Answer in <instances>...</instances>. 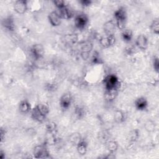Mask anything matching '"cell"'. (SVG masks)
Listing matches in <instances>:
<instances>
[{"label": "cell", "instance_id": "cell-22", "mask_svg": "<svg viewBox=\"0 0 159 159\" xmlns=\"http://www.w3.org/2000/svg\"><path fill=\"white\" fill-rule=\"evenodd\" d=\"M122 38L123 39L124 41L126 42H129L131 40L132 38V31L129 29H124V30H122Z\"/></svg>", "mask_w": 159, "mask_h": 159}, {"label": "cell", "instance_id": "cell-19", "mask_svg": "<svg viewBox=\"0 0 159 159\" xmlns=\"http://www.w3.org/2000/svg\"><path fill=\"white\" fill-rule=\"evenodd\" d=\"M88 148V145L87 143L84 140H82L77 145H76V149L77 152L79 154L81 155H84L86 153Z\"/></svg>", "mask_w": 159, "mask_h": 159}, {"label": "cell", "instance_id": "cell-7", "mask_svg": "<svg viewBox=\"0 0 159 159\" xmlns=\"http://www.w3.org/2000/svg\"><path fill=\"white\" fill-rule=\"evenodd\" d=\"M115 41H116V38L114 37V35H106V36L102 37L99 39V43L103 48H108L112 46V45L114 44Z\"/></svg>", "mask_w": 159, "mask_h": 159}, {"label": "cell", "instance_id": "cell-13", "mask_svg": "<svg viewBox=\"0 0 159 159\" xmlns=\"http://www.w3.org/2000/svg\"><path fill=\"white\" fill-rule=\"evenodd\" d=\"M31 117L34 120H35V121L39 122H43L46 117L45 116H43L40 112V111H39V109H38L37 106H35L31 110Z\"/></svg>", "mask_w": 159, "mask_h": 159}, {"label": "cell", "instance_id": "cell-11", "mask_svg": "<svg viewBox=\"0 0 159 159\" xmlns=\"http://www.w3.org/2000/svg\"><path fill=\"white\" fill-rule=\"evenodd\" d=\"M135 44L139 49L144 50L148 47V39L145 35L140 34L137 37Z\"/></svg>", "mask_w": 159, "mask_h": 159}, {"label": "cell", "instance_id": "cell-36", "mask_svg": "<svg viewBox=\"0 0 159 159\" xmlns=\"http://www.w3.org/2000/svg\"><path fill=\"white\" fill-rule=\"evenodd\" d=\"M4 135H5V130H4L2 128H1V142H2Z\"/></svg>", "mask_w": 159, "mask_h": 159}, {"label": "cell", "instance_id": "cell-35", "mask_svg": "<svg viewBox=\"0 0 159 159\" xmlns=\"http://www.w3.org/2000/svg\"><path fill=\"white\" fill-rule=\"evenodd\" d=\"M80 3L81 4V5L84 7H87L88 6H89L91 3V1H88V0H83L80 1Z\"/></svg>", "mask_w": 159, "mask_h": 159}, {"label": "cell", "instance_id": "cell-18", "mask_svg": "<svg viewBox=\"0 0 159 159\" xmlns=\"http://www.w3.org/2000/svg\"><path fill=\"white\" fill-rule=\"evenodd\" d=\"M82 137L81 134L79 132H74L72 133L69 137V141L70 142L73 144V145H77L81 140Z\"/></svg>", "mask_w": 159, "mask_h": 159}, {"label": "cell", "instance_id": "cell-17", "mask_svg": "<svg viewBox=\"0 0 159 159\" xmlns=\"http://www.w3.org/2000/svg\"><path fill=\"white\" fill-rule=\"evenodd\" d=\"M106 148L109 153H114L118 148V143L114 140H109L106 143Z\"/></svg>", "mask_w": 159, "mask_h": 159}, {"label": "cell", "instance_id": "cell-27", "mask_svg": "<svg viewBox=\"0 0 159 159\" xmlns=\"http://www.w3.org/2000/svg\"><path fill=\"white\" fill-rule=\"evenodd\" d=\"M150 30L155 34H158L159 32V22L158 19L154 20L150 26Z\"/></svg>", "mask_w": 159, "mask_h": 159}, {"label": "cell", "instance_id": "cell-25", "mask_svg": "<svg viewBox=\"0 0 159 159\" xmlns=\"http://www.w3.org/2000/svg\"><path fill=\"white\" fill-rule=\"evenodd\" d=\"M117 89H112V90H106L105 98L107 100L114 99L117 94Z\"/></svg>", "mask_w": 159, "mask_h": 159}, {"label": "cell", "instance_id": "cell-28", "mask_svg": "<svg viewBox=\"0 0 159 159\" xmlns=\"http://www.w3.org/2000/svg\"><path fill=\"white\" fill-rule=\"evenodd\" d=\"M45 127L48 132L54 133L57 129V124L54 122H48L47 123Z\"/></svg>", "mask_w": 159, "mask_h": 159}, {"label": "cell", "instance_id": "cell-14", "mask_svg": "<svg viewBox=\"0 0 159 159\" xmlns=\"http://www.w3.org/2000/svg\"><path fill=\"white\" fill-rule=\"evenodd\" d=\"M135 106L139 111H143L146 109L148 106V102L144 97H140L137 98L135 101Z\"/></svg>", "mask_w": 159, "mask_h": 159}, {"label": "cell", "instance_id": "cell-23", "mask_svg": "<svg viewBox=\"0 0 159 159\" xmlns=\"http://www.w3.org/2000/svg\"><path fill=\"white\" fill-rule=\"evenodd\" d=\"M38 107V109H39V111H40V112L45 116V117L47 116V114L49 113L50 111V108L48 105L47 103L45 102H40L37 105H36Z\"/></svg>", "mask_w": 159, "mask_h": 159}, {"label": "cell", "instance_id": "cell-21", "mask_svg": "<svg viewBox=\"0 0 159 159\" xmlns=\"http://www.w3.org/2000/svg\"><path fill=\"white\" fill-rule=\"evenodd\" d=\"M2 25L9 30H13L14 29V24L13 19L8 17L2 20Z\"/></svg>", "mask_w": 159, "mask_h": 159}, {"label": "cell", "instance_id": "cell-5", "mask_svg": "<svg viewBox=\"0 0 159 159\" xmlns=\"http://www.w3.org/2000/svg\"><path fill=\"white\" fill-rule=\"evenodd\" d=\"M30 52L34 59H38L43 57L44 48L41 44H35L31 47Z\"/></svg>", "mask_w": 159, "mask_h": 159}, {"label": "cell", "instance_id": "cell-15", "mask_svg": "<svg viewBox=\"0 0 159 159\" xmlns=\"http://www.w3.org/2000/svg\"><path fill=\"white\" fill-rule=\"evenodd\" d=\"M63 40L68 45H74L78 40V36L75 34H65L63 37Z\"/></svg>", "mask_w": 159, "mask_h": 159}, {"label": "cell", "instance_id": "cell-16", "mask_svg": "<svg viewBox=\"0 0 159 159\" xmlns=\"http://www.w3.org/2000/svg\"><path fill=\"white\" fill-rule=\"evenodd\" d=\"M19 109L20 112L23 114L28 113L31 110L30 104L27 100H22L19 103Z\"/></svg>", "mask_w": 159, "mask_h": 159}, {"label": "cell", "instance_id": "cell-31", "mask_svg": "<svg viewBox=\"0 0 159 159\" xmlns=\"http://www.w3.org/2000/svg\"><path fill=\"white\" fill-rule=\"evenodd\" d=\"M53 4L55 5V6L58 8V9H60L65 6H66L65 5V2L64 1H61V0H58V1H53Z\"/></svg>", "mask_w": 159, "mask_h": 159}, {"label": "cell", "instance_id": "cell-6", "mask_svg": "<svg viewBox=\"0 0 159 159\" xmlns=\"http://www.w3.org/2000/svg\"><path fill=\"white\" fill-rule=\"evenodd\" d=\"M14 9L19 14H24L27 10V1L23 0L16 1L14 4Z\"/></svg>", "mask_w": 159, "mask_h": 159}, {"label": "cell", "instance_id": "cell-34", "mask_svg": "<svg viewBox=\"0 0 159 159\" xmlns=\"http://www.w3.org/2000/svg\"><path fill=\"white\" fill-rule=\"evenodd\" d=\"M83 114V109L81 108L80 107H76V110H75V114L78 117H80Z\"/></svg>", "mask_w": 159, "mask_h": 159}, {"label": "cell", "instance_id": "cell-8", "mask_svg": "<svg viewBox=\"0 0 159 159\" xmlns=\"http://www.w3.org/2000/svg\"><path fill=\"white\" fill-rule=\"evenodd\" d=\"M48 19L50 24L53 27L60 25L61 22V19L56 11L51 12L48 16Z\"/></svg>", "mask_w": 159, "mask_h": 159}, {"label": "cell", "instance_id": "cell-2", "mask_svg": "<svg viewBox=\"0 0 159 159\" xmlns=\"http://www.w3.org/2000/svg\"><path fill=\"white\" fill-rule=\"evenodd\" d=\"M104 83L106 90L117 89L119 88V81L118 78L114 75H109L107 76L104 80Z\"/></svg>", "mask_w": 159, "mask_h": 159}, {"label": "cell", "instance_id": "cell-30", "mask_svg": "<svg viewBox=\"0 0 159 159\" xmlns=\"http://www.w3.org/2000/svg\"><path fill=\"white\" fill-rule=\"evenodd\" d=\"M139 137V132L137 129H135L132 131L129 134V139L131 142H135L136 141Z\"/></svg>", "mask_w": 159, "mask_h": 159}, {"label": "cell", "instance_id": "cell-20", "mask_svg": "<svg viewBox=\"0 0 159 159\" xmlns=\"http://www.w3.org/2000/svg\"><path fill=\"white\" fill-rule=\"evenodd\" d=\"M114 119L116 122L120 124L124 121L125 119V115L124 112L121 110H116L114 114Z\"/></svg>", "mask_w": 159, "mask_h": 159}, {"label": "cell", "instance_id": "cell-33", "mask_svg": "<svg viewBox=\"0 0 159 159\" xmlns=\"http://www.w3.org/2000/svg\"><path fill=\"white\" fill-rule=\"evenodd\" d=\"M89 55H90V53H88V52H81V53H80L81 57V58H82L83 60H88V58H89Z\"/></svg>", "mask_w": 159, "mask_h": 159}, {"label": "cell", "instance_id": "cell-12", "mask_svg": "<svg viewBox=\"0 0 159 159\" xmlns=\"http://www.w3.org/2000/svg\"><path fill=\"white\" fill-rule=\"evenodd\" d=\"M57 12L61 19H69L73 16L72 10L66 6L58 9V12Z\"/></svg>", "mask_w": 159, "mask_h": 159}, {"label": "cell", "instance_id": "cell-3", "mask_svg": "<svg viewBox=\"0 0 159 159\" xmlns=\"http://www.w3.org/2000/svg\"><path fill=\"white\" fill-rule=\"evenodd\" d=\"M33 155L36 158H45L50 157L47 148L44 145H40L35 147L33 151Z\"/></svg>", "mask_w": 159, "mask_h": 159}, {"label": "cell", "instance_id": "cell-4", "mask_svg": "<svg viewBox=\"0 0 159 159\" xmlns=\"http://www.w3.org/2000/svg\"><path fill=\"white\" fill-rule=\"evenodd\" d=\"M88 19L84 14H80L76 16L75 19V27L78 29H83L87 25Z\"/></svg>", "mask_w": 159, "mask_h": 159}, {"label": "cell", "instance_id": "cell-9", "mask_svg": "<svg viewBox=\"0 0 159 159\" xmlns=\"http://www.w3.org/2000/svg\"><path fill=\"white\" fill-rule=\"evenodd\" d=\"M72 102V97L70 93L63 94L60 99V104L65 109H68Z\"/></svg>", "mask_w": 159, "mask_h": 159}, {"label": "cell", "instance_id": "cell-32", "mask_svg": "<svg viewBox=\"0 0 159 159\" xmlns=\"http://www.w3.org/2000/svg\"><path fill=\"white\" fill-rule=\"evenodd\" d=\"M153 68L155 69V70L157 72H158V68H159V61H158V58L157 57H156L153 59Z\"/></svg>", "mask_w": 159, "mask_h": 159}, {"label": "cell", "instance_id": "cell-26", "mask_svg": "<svg viewBox=\"0 0 159 159\" xmlns=\"http://www.w3.org/2000/svg\"><path fill=\"white\" fill-rule=\"evenodd\" d=\"M144 127L148 132H152L155 129V123L152 120H148L145 122Z\"/></svg>", "mask_w": 159, "mask_h": 159}, {"label": "cell", "instance_id": "cell-24", "mask_svg": "<svg viewBox=\"0 0 159 159\" xmlns=\"http://www.w3.org/2000/svg\"><path fill=\"white\" fill-rule=\"evenodd\" d=\"M93 45L91 42H84L81 43V52L90 53L93 50Z\"/></svg>", "mask_w": 159, "mask_h": 159}, {"label": "cell", "instance_id": "cell-1", "mask_svg": "<svg viewBox=\"0 0 159 159\" xmlns=\"http://www.w3.org/2000/svg\"><path fill=\"white\" fill-rule=\"evenodd\" d=\"M114 18L116 19V25L117 28L121 30L125 28L127 21V13L125 9L121 7L114 12Z\"/></svg>", "mask_w": 159, "mask_h": 159}, {"label": "cell", "instance_id": "cell-29", "mask_svg": "<svg viewBox=\"0 0 159 159\" xmlns=\"http://www.w3.org/2000/svg\"><path fill=\"white\" fill-rule=\"evenodd\" d=\"M46 142L49 145H53V144H55L56 143L57 138H56L55 135L54 134V133L48 132V136L47 138Z\"/></svg>", "mask_w": 159, "mask_h": 159}, {"label": "cell", "instance_id": "cell-10", "mask_svg": "<svg viewBox=\"0 0 159 159\" xmlns=\"http://www.w3.org/2000/svg\"><path fill=\"white\" fill-rule=\"evenodd\" d=\"M116 23L112 20H109L106 22L103 25V30L106 35H114L116 31Z\"/></svg>", "mask_w": 159, "mask_h": 159}]
</instances>
